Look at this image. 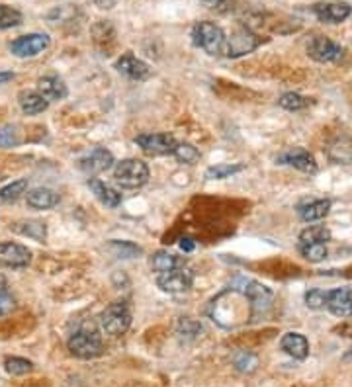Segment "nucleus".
Returning a JSON list of instances; mask_svg holds the SVG:
<instances>
[{"label": "nucleus", "mask_w": 352, "mask_h": 387, "mask_svg": "<svg viewBox=\"0 0 352 387\" xmlns=\"http://www.w3.org/2000/svg\"><path fill=\"white\" fill-rule=\"evenodd\" d=\"M245 170V165H215L206 170V178L210 180H223V178H229L233 174Z\"/></svg>", "instance_id": "c85d7f7f"}, {"label": "nucleus", "mask_w": 352, "mask_h": 387, "mask_svg": "<svg viewBox=\"0 0 352 387\" xmlns=\"http://www.w3.org/2000/svg\"><path fill=\"white\" fill-rule=\"evenodd\" d=\"M307 53L317 63H335L343 57V48L333 40H329V38L315 36L307 43Z\"/></svg>", "instance_id": "1a4fd4ad"}, {"label": "nucleus", "mask_w": 352, "mask_h": 387, "mask_svg": "<svg viewBox=\"0 0 352 387\" xmlns=\"http://www.w3.org/2000/svg\"><path fill=\"white\" fill-rule=\"evenodd\" d=\"M20 145V131L14 126L0 127V147L2 149H12Z\"/></svg>", "instance_id": "f704fd0d"}, {"label": "nucleus", "mask_w": 352, "mask_h": 387, "mask_svg": "<svg viewBox=\"0 0 352 387\" xmlns=\"http://www.w3.org/2000/svg\"><path fill=\"white\" fill-rule=\"evenodd\" d=\"M278 163H280V165L294 166L297 170H302V173L307 174H313L317 170V163H315V158H313L311 153L305 149H299V147L284 151L280 157H278Z\"/></svg>", "instance_id": "2eb2a0df"}, {"label": "nucleus", "mask_w": 352, "mask_h": 387, "mask_svg": "<svg viewBox=\"0 0 352 387\" xmlns=\"http://www.w3.org/2000/svg\"><path fill=\"white\" fill-rule=\"evenodd\" d=\"M22 14L16 9H10L6 4H0V30H8V28H16L22 24Z\"/></svg>", "instance_id": "2f4dec72"}, {"label": "nucleus", "mask_w": 352, "mask_h": 387, "mask_svg": "<svg viewBox=\"0 0 352 387\" xmlns=\"http://www.w3.org/2000/svg\"><path fill=\"white\" fill-rule=\"evenodd\" d=\"M16 309V300L12 293L4 290V292H0V317L8 315V313H12Z\"/></svg>", "instance_id": "4c0bfd02"}, {"label": "nucleus", "mask_w": 352, "mask_h": 387, "mask_svg": "<svg viewBox=\"0 0 352 387\" xmlns=\"http://www.w3.org/2000/svg\"><path fill=\"white\" fill-rule=\"evenodd\" d=\"M278 104H280L284 110L299 111L309 106V100L304 98L302 94H297V92H286V94L282 96L280 100H278Z\"/></svg>", "instance_id": "7c9ffc66"}, {"label": "nucleus", "mask_w": 352, "mask_h": 387, "mask_svg": "<svg viewBox=\"0 0 352 387\" xmlns=\"http://www.w3.org/2000/svg\"><path fill=\"white\" fill-rule=\"evenodd\" d=\"M38 92L46 98L47 102H49V100H65L67 94H69L67 85H65L59 77H53V75L41 77V79H39Z\"/></svg>", "instance_id": "a211bd4d"}, {"label": "nucleus", "mask_w": 352, "mask_h": 387, "mask_svg": "<svg viewBox=\"0 0 352 387\" xmlns=\"http://www.w3.org/2000/svg\"><path fill=\"white\" fill-rule=\"evenodd\" d=\"M180 246H182V251H194V243H192V239H182Z\"/></svg>", "instance_id": "79ce46f5"}, {"label": "nucleus", "mask_w": 352, "mask_h": 387, "mask_svg": "<svg viewBox=\"0 0 352 387\" xmlns=\"http://www.w3.org/2000/svg\"><path fill=\"white\" fill-rule=\"evenodd\" d=\"M12 229L20 235H26V237L36 239V241H43L47 235V229L43 223L39 222H22V223H14Z\"/></svg>", "instance_id": "a878e982"}, {"label": "nucleus", "mask_w": 352, "mask_h": 387, "mask_svg": "<svg viewBox=\"0 0 352 387\" xmlns=\"http://www.w3.org/2000/svg\"><path fill=\"white\" fill-rule=\"evenodd\" d=\"M315 16L319 18V22L325 24H341L346 18L351 16V4L346 2H319L313 6Z\"/></svg>", "instance_id": "ddd939ff"}, {"label": "nucleus", "mask_w": 352, "mask_h": 387, "mask_svg": "<svg viewBox=\"0 0 352 387\" xmlns=\"http://www.w3.org/2000/svg\"><path fill=\"white\" fill-rule=\"evenodd\" d=\"M100 325L110 337H122L132 327V311L124 301H114L102 311Z\"/></svg>", "instance_id": "7ed1b4c3"}, {"label": "nucleus", "mask_w": 352, "mask_h": 387, "mask_svg": "<svg viewBox=\"0 0 352 387\" xmlns=\"http://www.w3.org/2000/svg\"><path fill=\"white\" fill-rule=\"evenodd\" d=\"M325 301H327V292H323V290H309V292L305 293V303H307V307L311 309L325 307Z\"/></svg>", "instance_id": "c9c22d12"}, {"label": "nucleus", "mask_w": 352, "mask_h": 387, "mask_svg": "<svg viewBox=\"0 0 352 387\" xmlns=\"http://www.w3.org/2000/svg\"><path fill=\"white\" fill-rule=\"evenodd\" d=\"M233 364L239 371H252L257 370L258 358L252 352H249V350H241V352L235 354Z\"/></svg>", "instance_id": "473e14b6"}, {"label": "nucleus", "mask_w": 352, "mask_h": 387, "mask_svg": "<svg viewBox=\"0 0 352 387\" xmlns=\"http://www.w3.org/2000/svg\"><path fill=\"white\" fill-rule=\"evenodd\" d=\"M331 239V231L323 225H311L299 233V243H327Z\"/></svg>", "instance_id": "cd10ccee"}, {"label": "nucleus", "mask_w": 352, "mask_h": 387, "mask_svg": "<svg viewBox=\"0 0 352 387\" xmlns=\"http://www.w3.org/2000/svg\"><path fill=\"white\" fill-rule=\"evenodd\" d=\"M26 202L28 206L33 209H51L59 204V194H55L53 190L49 188H33L26 194Z\"/></svg>", "instance_id": "6ab92c4d"}, {"label": "nucleus", "mask_w": 352, "mask_h": 387, "mask_svg": "<svg viewBox=\"0 0 352 387\" xmlns=\"http://www.w3.org/2000/svg\"><path fill=\"white\" fill-rule=\"evenodd\" d=\"M88 188L92 190L94 196L100 200L106 207H117L122 204V194L112 186H108V184H104V182L92 178V180H88Z\"/></svg>", "instance_id": "4be33fe9"}, {"label": "nucleus", "mask_w": 352, "mask_h": 387, "mask_svg": "<svg viewBox=\"0 0 352 387\" xmlns=\"http://www.w3.org/2000/svg\"><path fill=\"white\" fill-rule=\"evenodd\" d=\"M282 350L296 360H305L309 354V342L299 332H286L280 340Z\"/></svg>", "instance_id": "f3484780"}, {"label": "nucleus", "mask_w": 352, "mask_h": 387, "mask_svg": "<svg viewBox=\"0 0 352 387\" xmlns=\"http://www.w3.org/2000/svg\"><path fill=\"white\" fill-rule=\"evenodd\" d=\"M172 155L176 157L178 163H184V165H194L196 160L200 158V151L196 149L194 145H190V143H178Z\"/></svg>", "instance_id": "c756f323"}, {"label": "nucleus", "mask_w": 352, "mask_h": 387, "mask_svg": "<svg viewBox=\"0 0 352 387\" xmlns=\"http://www.w3.org/2000/svg\"><path fill=\"white\" fill-rule=\"evenodd\" d=\"M329 158L336 165H351L352 163V139L351 137H336L329 143Z\"/></svg>", "instance_id": "412c9836"}, {"label": "nucleus", "mask_w": 352, "mask_h": 387, "mask_svg": "<svg viewBox=\"0 0 352 387\" xmlns=\"http://www.w3.org/2000/svg\"><path fill=\"white\" fill-rule=\"evenodd\" d=\"M325 307L335 317L346 319L352 315V292L348 288H338L333 292H327Z\"/></svg>", "instance_id": "dca6fc26"}, {"label": "nucleus", "mask_w": 352, "mask_h": 387, "mask_svg": "<svg viewBox=\"0 0 352 387\" xmlns=\"http://www.w3.org/2000/svg\"><path fill=\"white\" fill-rule=\"evenodd\" d=\"M112 165H114V155L104 147H94L78 160L80 170H85L86 174H100L108 170Z\"/></svg>", "instance_id": "f8f14e48"}, {"label": "nucleus", "mask_w": 352, "mask_h": 387, "mask_svg": "<svg viewBox=\"0 0 352 387\" xmlns=\"http://www.w3.org/2000/svg\"><path fill=\"white\" fill-rule=\"evenodd\" d=\"M4 290H8V280L0 274V292H4Z\"/></svg>", "instance_id": "37998d69"}, {"label": "nucleus", "mask_w": 352, "mask_h": 387, "mask_svg": "<svg viewBox=\"0 0 352 387\" xmlns=\"http://www.w3.org/2000/svg\"><path fill=\"white\" fill-rule=\"evenodd\" d=\"M114 178H116L117 186L125 190L141 188L149 182V166L139 158H125L116 165Z\"/></svg>", "instance_id": "f03ea898"}, {"label": "nucleus", "mask_w": 352, "mask_h": 387, "mask_svg": "<svg viewBox=\"0 0 352 387\" xmlns=\"http://www.w3.org/2000/svg\"><path fill=\"white\" fill-rule=\"evenodd\" d=\"M12 79H14V72L2 71V69H0V85H6L8 80H12Z\"/></svg>", "instance_id": "a19ab883"}, {"label": "nucleus", "mask_w": 352, "mask_h": 387, "mask_svg": "<svg viewBox=\"0 0 352 387\" xmlns=\"http://www.w3.org/2000/svg\"><path fill=\"white\" fill-rule=\"evenodd\" d=\"M67 348H69V352L73 356L82 358V360H88V358L100 356L102 350H104V344H102V339L98 332L80 329V331L70 334L69 342H67Z\"/></svg>", "instance_id": "20e7f679"}, {"label": "nucleus", "mask_w": 352, "mask_h": 387, "mask_svg": "<svg viewBox=\"0 0 352 387\" xmlns=\"http://www.w3.org/2000/svg\"><path fill=\"white\" fill-rule=\"evenodd\" d=\"M18 102H20V108H22L23 114H28V116H36V114H41V111L47 110V102L43 96L36 92V90H23L18 96Z\"/></svg>", "instance_id": "5701e85b"}, {"label": "nucleus", "mask_w": 352, "mask_h": 387, "mask_svg": "<svg viewBox=\"0 0 352 387\" xmlns=\"http://www.w3.org/2000/svg\"><path fill=\"white\" fill-rule=\"evenodd\" d=\"M6 371L8 374H12V376H26V374H30L33 370V366H31L30 360H26V358H18V356H12V358H6Z\"/></svg>", "instance_id": "72a5a7b5"}, {"label": "nucleus", "mask_w": 352, "mask_h": 387, "mask_svg": "<svg viewBox=\"0 0 352 387\" xmlns=\"http://www.w3.org/2000/svg\"><path fill=\"white\" fill-rule=\"evenodd\" d=\"M297 249L305 261L321 262L327 258V243H299Z\"/></svg>", "instance_id": "393cba45"}, {"label": "nucleus", "mask_w": 352, "mask_h": 387, "mask_svg": "<svg viewBox=\"0 0 352 387\" xmlns=\"http://www.w3.org/2000/svg\"><path fill=\"white\" fill-rule=\"evenodd\" d=\"M135 143L139 145L143 153L151 157H163V155H172L176 149V139L171 133H143L135 137Z\"/></svg>", "instance_id": "39448f33"}, {"label": "nucleus", "mask_w": 352, "mask_h": 387, "mask_svg": "<svg viewBox=\"0 0 352 387\" xmlns=\"http://www.w3.org/2000/svg\"><path fill=\"white\" fill-rule=\"evenodd\" d=\"M49 36L47 33H28V36H22L10 43V51L12 55L16 57H36L39 53H43L47 48H49Z\"/></svg>", "instance_id": "0eeeda50"}, {"label": "nucleus", "mask_w": 352, "mask_h": 387, "mask_svg": "<svg viewBox=\"0 0 352 387\" xmlns=\"http://www.w3.org/2000/svg\"><path fill=\"white\" fill-rule=\"evenodd\" d=\"M28 190V180L26 178H20V180L8 184L4 188L0 190V202L2 204H10V202H16L18 198H22Z\"/></svg>", "instance_id": "bb28decb"}, {"label": "nucleus", "mask_w": 352, "mask_h": 387, "mask_svg": "<svg viewBox=\"0 0 352 387\" xmlns=\"http://www.w3.org/2000/svg\"><path fill=\"white\" fill-rule=\"evenodd\" d=\"M112 251H116L117 256H122V258H132L135 254H141L139 246L132 245V243H119V241L112 243Z\"/></svg>", "instance_id": "e433bc0d"}, {"label": "nucleus", "mask_w": 352, "mask_h": 387, "mask_svg": "<svg viewBox=\"0 0 352 387\" xmlns=\"http://www.w3.org/2000/svg\"><path fill=\"white\" fill-rule=\"evenodd\" d=\"M116 69L129 80H145L151 77V67L133 53H124L116 61Z\"/></svg>", "instance_id": "4468645a"}, {"label": "nucleus", "mask_w": 352, "mask_h": 387, "mask_svg": "<svg viewBox=\"0 0 352 387\" xmlns=\"http://www.w3.org/2000/svg\"><path fill=\"white\" fill-rule=\"evenodd\" d=\"M186 266V258L178 256V254L166 253V251H159L151 256V268L155 270L156 274H163V272H171V270L184 268Z\"/></svg>", "instance_id": "aec40b11"}, {"label": "nucleus", "mask_w": 352, "mask_h": 387, "mask_svg": "<svg viewBox=\"0 0 352 387\" xmlns=\"http://www.w3.org/2000/svg\"><path fill=\"white\" fill-rule=\"evenodd\" d=\"M235 290H239V292H242L247 295L252 315H258V313L266 311V309L270 307V303H272V292H270L266 285L258 284V282H250V280H247V282H245V288H235Z\"/></svg>", "instance_id": "9d476101"}, {"label": "nucleus", "mask_w": 352, "mask_h": 387, "mask_svg": "<svg viewBox=\"0 0 352 387\" xmlns=\"http://www.w3.org/2000/svg\"><path fill=\"white\" fill-rule=\"evenodd\" d=\"M194 282V274L184 266V268L171 270V272H163L156 276V285L166 293H184L192 288Z\"/></svg>", "instance_id": "6e6552de"}, {"label": "nucleus", "mask_w": 352, "mask_h": 387, "mask_svg": "<svg viewBox=\"0 0 352 387\" xmlns=\"http://www.w3.org/2000/svg\"><path fill=\"white\" fill-rule=\"evenodd\" d=\"M231 2L233 0H203V4L210 10H215V12H227L231 9Z\"/></svg>", "instance_id": "58836bf2"}, {"label": "nucleus", "mask_w": 352, "mask_h": 387, "mask_svg": "<svg viewBox=\"0 0 352 387\" xmlns=\"http://www.w3.org/2000/svg\"><path fill=\"white\" fill-rule=\"evenodd\" d=\"M31 262V251L18 243H0V266L26 268Z\"/></svg>", "instance_id": "9b49d317"}, {"label": "nucleus", "mask_w": 352, "mask_h": 387, "mask_svg": "<svg viewBox=\"0 0 352 387\" xmlns=\"http://www.w3.org/2000/svg\"><path fill=\"white\" fill-rule=\"evenodd\" d=\"M258 36L250 32L249 28L239 26L235 28L229 38H225V57H242L258 48Z\"/></svg>", "instance_id": "423d86ee"}, {"label": "nucleus", "mask_w": 352, "mask_h": 387, "mask_svg": "<svg viewBox=\"0 0 352 387\" xmlns=\"http://www.w3.org/2000/svg\"><path fill=\"white\" fill-rule=\"evenodd\" d=\"M299 217L304 222H319L323 217H327L329 212H331V202L329 200H313V202H307L304 206H299Z\"/></svg>", "instance_id": "b1692460"}, {"label": "nucleus", "mask_w": 352, "mask_h": 387, "mask_svg": "<svg viewBox=\"0 0 352 387\" xmlns=\"http://www.w3.org/2000/svg\"><path fill=\"white\" fill-rule=\"evenodd\" d=\"M94 4L98 6V9L102 10H110V9H114V6H117L122 0H92Z\"/></svg>", "instance_id": "ea45409f"}, {"label": "nucleus", "mask_w": 352, "mask_h": 387, "mask_svg": "<svg viewBox=\"0 0 352 387\" xmlns=\"http://www.w3.org/2000/svg\"><path fill=\"white\" fill-rule=\"evenodd\" d=\"M225 32L213 22H198L192 28V41L196 48L203 49L208 55H225Z\"/></svg>", "instance_id": "f257e3e1"}]
</instances>
